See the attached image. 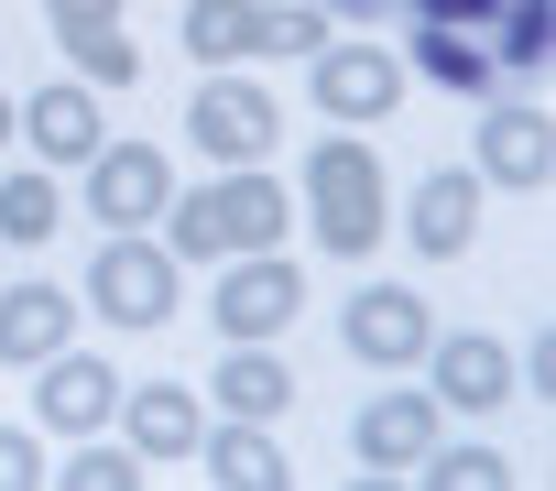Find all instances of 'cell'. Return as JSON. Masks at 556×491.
<instances>
[{
	"mask_svg": "<svg viewBox=\"0 0 556 491\" xmlns=\"http://www.w3.org/2000/svg\"><path fill=\"white\" fill-rule=\"evenodd\" d=\"M285 229H295V197L273 186L262 164H229L218 186H197V197H164V252H175V263L285 252Z\"/></svg>",
	"mask_w": 556,
	"mask_h": 491,
	"instance_id": "1",
	"label": "cell"
},
{
	"mask_svg": "<svg viewBox=\"0 0 556 491\" xmlns=\"http://www.w3.org/2000/svg\"><path fill=\"white\" fill-rule=\"evenodd\" d=\"M306 218H317V240H328L339 263L382 252V218H393V197H382V153L350 142V131H328V142L306 153Z\"/></svg>",
	"mask_w": 556,
	"mask_h": 491,
	"instance_id": "2",
	"label": "cell"
},
{
	"mask_svg": "<svg viewBox=\"0 0 556 491\" xmlns=\"http://www.w3.org/2000/svg\"><path fill=\"white\" fill-rule=\"evenodd\" d=\"M175 252L164 240H142V229H110L99 240V263H88V306L110 317V328H164L175 317Z\"/></svg>",
	"mask_w": 556,
	"mask_h": 491,
	"instance_id": "3",
	"label": "cell"
},
{
	"mask_svg": "<svg viewBox=\"0 0 556 491\" xmlns=\"http://www.w3.org/2000/svg\"><path fill=\"white\" fill-rule=\"evenodd\" d=\"M295 306H306V285H295L285 252H229V274H218V295H207L218 339H285Z\"/></svg>",
	"mask_w": 556,
	"mask_h": 491,
	"instance_id": "4",
	"label": "cell"
},
{
	"mask_svg": "<svg viewBox=\"0 0 556 491\" xmlns=\"http://www.w3.org/2000/svg\"><path fill=\"white\" fill-rule=\"evenodd\" d=\"M77 175H88V218H99V229H153L164 197H175V164H164L153 142H99Z\"/></svg>",
	"mask_w": 556,
	"mask_h": 491,
	"instance_id": "5",
	"label": "cell"
},
{
	"mask_svg": "<svg viewBox=\"0 0 556 491\" xmlns=\"http://www.w3.org/2000/svg\"><path fill=\"white\" fill-rule=\"evenodd\" d=\"M186 131H197V153H207V164H262V153H273V131H285V110H273L262 88H240V77H218V66H207V88H197Z\"/></svg>",
	"mask_w": 556,
	"mask_h": 491,
	"instance_id": "6",
	"label": "cell"
},
{
	"mask_svg": "<svg viewBox=\"0 0 556 491\" xmlns=\"http://www.w3.org/2000/svg\"><path fill=\"white\" fill-rule=\"evenodd\" d=\"M306 66H317L328 121H393L404 110V55H382V45H317Z\"/></svg>",
	"mask_w": 556,
	"mask_h": 491,
	"instance_id": "7",
	"label": "cell"
},
{
	"mask_svg": "<svg viewBox=\"0 0 556 491\" xmlns=\"http://www.w3.org/2000/svg\"><path fill=\"white\" fill-rule=\"evenodd\" d=\"M480 186H513V197H534L545 175H556V121L545 110H523V99H491L480 110V164H469Z\"/></svg>",
	"mask_w": 556,
	"mask_h": 491,
	"instance_id": "8",
	"label": "cell"
},
{
	"mask_svg": "<svg viewBox=\"0 0 556 491\" xmlns=\"http://www.w3.org/2000/svg\"><path fill=\"white\" fill-rule=\"evenodd\" d=\"M339 339H350V361H371V372H404V361H426L437 317H426V295H404V285H371V295H350Z\"/></svg>",
	"mask_w": 556,
	"mask_h": 491,
	"instance_id": "9",
	"label": "cell"
},
{
	"mask_svg": "<svg viewBox=\"0 0 556 491\" xmlns=\"http://www.w3.org/2000/svg\"><path fill=\"white\" fill-rule=\"evenodd\" d=\"M34 372H45V382H34V415H45L55 437H99V426L121 415V372H110V361H88V350H45Z\"/></svg>",
	"mask_w": 556,
	"mask_h": 491,
	"instance_id": "10",
	"label": "cell"
},
{
	"mask_svg": "<svg viewBox=\"0 0 556 491\" xmlns=\"http://www.w3.org/2000/svg\"><path fill=\"white\" fill-rule=\"evenodd\" d=\"M426 382H437V404H458V415H491V404H513L523 382H513V350L502 339H426Z\"/></svg>",
	"mask_w": 556,
	"mask_h": 491,
	"instance_id": "11",
	"label": "cell"
},
{
	"mask_svg": "<svg viewBox=\"0 0 556 491\" xmlns=\"http://www.w3.org/2000/svg\"><path fill=\"white\" fill-rule=\"evenodd\" d=\"M197 437H207V415H197V393L186 382H131L121 393V448L153 469V458H197Z\"/></svg>",
	"mask_w": 556,
	"mask_h": 491,
	"instance_id": "12",
	"label": "cell"
},
{
	"mask_svg": "<svg viewBox=\"0 0 556 491\" xmlns=\"http://www.w3.org/2000/svg\"><path fill=\"white\" fill-rule=\"evenodd\" d=\"M469 229H480V175H469V164H437V175L415 186V207H404V240H415L426 263H458Z\"/></svg>",
	"mask_w": 556,
	"mask_h": 491,
	"instance_id": "13",
	"label": "cell"
},
{
	"mask_svg": "<svg viewBox=\"0 0 556 491\" xmlns=\"http://www.w3.org/2000/svg\"><path fill=\"white\" fill-rule=\"evenodd\" d=\"M12 131H34V153H45V164H88V153L110 142V131H99V88H88V77H77V88H66V77H55V88H34V110H12Z\"/></svg>",
	"mask_w": 556,
	"mask_h": 491,
	"instance_id": "14",
	"label": "cell"
},
{
	"mask_svg": "<svg viewBox=\"0 0 556 491\" xmlns=\"http://www.w3.org/2000/svg\"><path fill=\"white\" fill-rule=\"evenodd\" d=\"M66 339H77V295L66 285H12V295H0V361H12V372H34Z\"/></svg>",
	"mask_w": 556,
	"mask_h": 491,
	"instance_id": "15",
	"label": "cell"
},
{
	"mask_svg": "<svg viewBox=\"0 0 556 491\" xmlns=\"http://www.w3.org/2000/svg\"><path fill=\"white\" fill-rule=\"evenodd\" d=\"M350 448H361L371 469H415V458L437 448V393H382V404H361Z\"/></svg>",
	"mask_w": 556,
	"mask_h": 491,
	"instance_id": "16",
	"label": "cell"
},
{
	"mask_svg": "<svg viewBox=\"0 0 556 491\" xmlns=\"http://www.w3.org/2000/svg\"><path fill=\"white\" fill-rule=\"evenodd\" d=\"M207 382H218V415H251V426H273V415L295 404V372L273 361V339H229V361Z\"/></svg>",
	"mask_w": 556,
	"mask_h": 491,
	"instance_id": "17",
	"label": "cell"
},
{
	"mask_svg": "<svg viewBox=\"0 0 556 491\" xmlns=\"http://www.w3.org/2000/svg\"><path fill=\"white\" fill-rule=\"evenodd\" d=\"M197 458H207V480H218V491H285V480H295V469H285V448H273L251 415L207 426V437H197Z\"/></svg>",
	"mask_w": 556,
	"mask_h": 491,
	"instance_id": "18",
	"label": "cell"
},
{
	"mask_svg": "<svg viewBox=\"0 0 556 491\" xmlns=\"http://www.w3.org/2000/svg\"><path fill=\"white\" fill-rule=\"evenodd\" d=\"M415 77H437L447 99H491V88H502L491 34H447V23H415Z\"/></svg>",
	"mask_w": 556,
	"mask_h": 491,
	"instance_id": "19",
	"label": "cell"
},
{
	"mask_svg": "<svg viewBox=\"0 0 556 491\" xmlns=\"http://www.w3.org/2000/svg\"><path fill=\"white\" fill-rule=\"evenodd\" d=\"M175 34L197 66H240V55H262V0H186Z\"/></svg>",
	"mask_w": 556,
	"mask_h": 491,
	"instance_id": "20",
	"label": "cell"
},
{
	"mask_svg": "<svg viewBox=\"0 0 556 491\" xmlns=\"http://www.w3.org/2000/svg\"><path fill=\"white\" fill-rule=\"evenodd\" d=\"M545 55H556V0H502V12H491V66L534 77Z\"/></svg>",
	"mask_w": 556,
	"mask_h": 491,
	"instance_id": "21",
	"label": "cell"
},
{
	"mask_svg": "<svg viewBox=\"0 0 556 491\" xmlns=\"http://www.w3.org/2000/svg\"><path fill=\"white\" fill-rule=\"evenodd\" d=\"M415 480H426V491H513V458H502V448H447V437H437V448L415 458Z\"/></svg>",
	"mask_w": 556,
	"mask_h": 491,
	"instance_id": "22",
	"label": "cell"
},
{
	"mask_svg": "<svg viewBox=\"0 0 556 491\" xmlns=\"http://www.w3.org/2000/svg\"><path fill=\"white\" fill-rule=\"evenodd\" d=\"M55 218H66V197H55V175H0V240H55Z\"/></svg>",
	"mask_w": 556,
	"mask_h": 491,
	"instance_id": "23",
	"label": "cell"
},
{
	"mask_svg": "<svg viewBox=\"0 0 556 491\" xmlns=\"http://www.w3.org/2000/svg\"><path fill=\"white\" fill-rule=\"evenodd\" d=\"M66 55H77V77H88V88H131V77H142V45H131L121 23H77V34H66Z\"/></svg>",
	"mask_w": 556,
	"mask_h": 491,
	"instance_id": "24",
	"label": "cell"
},
{
	"mask_svg": "<svg viewBox=\"0 0 556 491\" xmlns=\"http://www.w3.org/2000/svg\"><path fill=\"white\" fill-rule=\"evenodd\" d=\"M45 480H66V491H142V458H131V448L77 437V458H66V469H45Z\"/></svg>",
	"mask_w": 556,
	"mask_h": 491,
	"instance_id": "25",
	"label": "cell"
},
{
	"mask_svg": "<svg viewBox=\"0 0 556 491\" xmlns=\"http://www.w3.org/2000/svg\"><path fill=\"white\" fill-rule=\"evenodd\" d=\"M328 45V12L317 0H285V12H262V55H317Z\"/></svg>",
	"mask_w": 556,
	"mask_h": 491,
	"instance_id": "26",
	"label": "cell"
},
{
	"mask_svg": "<svg viewBox=\"0 0 556 491\" xmlns=\"http://www.w3.org/2000/svg\"><path fill=\"white\" fill-rule=\"evenodd\" d=\"M34 480H45V448L23 426H0V491H34Z\"/></svg>",
	"mask_w": 556,
	"mask_h": 491,
	"instance_id": "27",
	"label": "cell"
},
{
	"mask_svg": "<svg viewBox=\"0 0 556 491\" xmlns=\"http://www.w3.org/2000/svg\"><path fill=\"white\" fill-rule=\"evenodd\" d=\"M55 12V34H77V23H121V0H45Z\"/></svg>",
	"mask_w": 556,
	"mask_h": 491,
	"instance_id": "28",
	"label": "cell"
},
{
	"mask_svg": "<svg viewBox=\"0 0 556 491\" xmlns=\"http://www.w3.org/2000/svg\"><path fill=\"white\" fill-rule=\"evenodd\" d=\"M317 12H350V23H371V12H382V0H317Z\"/></svg>",
	"mask_w": 556,
	"mask_h": 491,
	"instance_id": "29",
	"label": "cell"
},
{
	"mask_svg": "<svg viewBox=\"0 0 556 491\" xmlns=\"http://www.w3.org/2000/svg\"><path fill=\"white\" fill-rule=\"evenodd\" d=\"M0 142H12V99H0Z\"/></svg>",
	"mask_w": 556,
	"mask_h": 491,
	"instance_id": "30",
	"label": "cell"
}]
</instances>
